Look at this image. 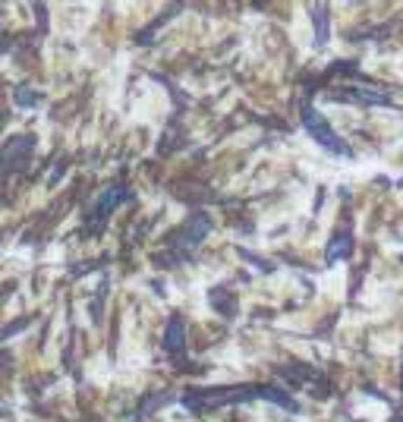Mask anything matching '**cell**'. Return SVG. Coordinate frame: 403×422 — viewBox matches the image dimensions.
<instances>
[{
  "instance_id": "1",
  "label": "cell",
  "mask_w": 403,
  "mask_h": 422,
  "mask_svg": "<svg viewBox=\"0 0 403 422\" xmlns=\"http://www.w3.org/2000/svg\"><path fill=\"white\" fill-rule=\"evenodd\" d=\"M302 120H306V129H309V136H312L318 145H325V148H331L334 155H346V145L340 142V139L334 136L331 129H327V123L318 117V113L312 111V107H306V111H302Z\"/></svg>"
},
{
  "instance_id": "2",
  "label": "cell",
  "mask_w": 403,
  "mask_h": 422,
  "mask_svg": "<svg viewBox=\"0 0 403 422\" xmlns=\"http://www.w3.org/2000/svg\"><path fill=\"white\" fill-rule=\"evenodd\" d=\"M167 346H170V350H176V353L183 350V325H180V321H170V331H167Z\"/></svg>"
}]
</instances>
